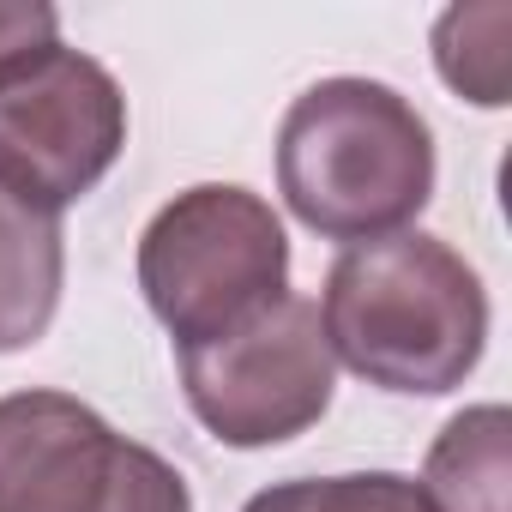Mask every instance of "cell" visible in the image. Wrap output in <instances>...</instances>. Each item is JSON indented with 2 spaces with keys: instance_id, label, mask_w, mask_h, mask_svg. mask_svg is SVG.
I'll return each instance as SVG.
<instances>
[{
  "instance_id": "cell-1",
  "label": "cell",
  "mask_w": 512,
  "mask_h": 512,
  "mask_svg": "<svg viewBox=\"0 0 512 512\" xmlns=\"http://www.w3.org/2000/svg\"><path fill=\"white\" fill-rule=\"evenodd\" d=\"M314 308L332 362L404 398L458 392L488 350V290L464 253L428 229L344 247Z\"/></svg>"
},
{
  "instance_id": "cell-2",
  "label": "cell",
  "mask_w": 512,
  "mask_h": 512,
  "mask_svg": "<svg viewBox=\"0 0 512 512\" xmlns=\"http://www.w3.org/2000/svg\"><path fill=\"white\" fill-rule=\"evenodd\" d=\"M434 127L380 79H320L278 127V193L320 241H380L434 199Z\"/></svg>"
},
{
  "instance_id": "cell-3",
  "label": "cell",
  "mask_w": 512,
  "mask_h": 512,
  "mask_svg": "<svg viewBox=\"0 0 512 512\" xmlns=\"http://www.w3.org/2000/svg\"><path fill=\"white\" fill-rule=\"evenodd\" d=\"M139 290L175 350L217 344L290 296V235L241 181L175 193L139 235Z\"/></svg>"
},
{
  "instance_id": "cell-4",
  "label": "cell",
  "mask_w": 512,
  "mask_h": 512,
  "mask_svg": "<svg viewBox=\"0 0 512 512\" xmlns=\"http://www.w3.org/2000/svg\"><path fill=\"white\" fill-rule=\"evenodd\" d=\"M0 512H193L187 476L73 392L0 398Z\"/></svg>"
},
{
  "instance_id": "cell-5",
  "label": "cell",
  "mask_w": 512,
  "mask_h": 512,
  "mask_svg": "<svg viewBox=\"0 0 512 512\" xmlns=\"http://www.w3.org/2000/svg\"><path fill=\"white\" fill-rule=\"evenodd\" d=\"M181 356V392L199 428L235 452H260L308 434L338 392V362L320 332V308L308 296L272 302L241 332L175 350Z\"/></svg>"
},
{
  "instance_id": "cell-6",
  "label": "cell",
  "mask_w": 512,
  "mask_h": 512,
  "mask_svg": "<svg viewBox=\"0 0 512 512\" xmlns=\"http://www.w3.org/2000/svg\"><path fill=\"white\" fill-rule=\"evenodd\" d=\"M127 151V97L115 73L67 43L0 73V187L61 217Z\"/></svg>"
},
{
  "instance_id": "cell-7",
  "label": "cell",
  "mask_w": 512,
  "mask_h": 512,
  "mask_svg": "<svg viewBox=\"0 0 512 512\" xmlns=\"http://www.w3.org/2000/svg\"><path fill=\"white\" fill-rule=\"evenodd\" d=\"M61 278H67L61 217L0 187V356L31 350L49 332L61 308Z\"/></svg>"
},
{
  "instance_id": "cell-8",
  "label": "cell",
  "mask_w": 512,
  "mask_h": 512,
  "mask_svg": "<svg viewBox=\"0 0 512 512\" xmlns=\"http://www.w3.org/2000/svg\"><path fill=\"white\" fill-rule=\"evenodd\" d=\"M428 512H512V416L506 404L458 410L422 458Z\"/></svg>"
},
{
  "instance_id": "cell-9",
  "label": "cell",
  "mask_w": 512,
  "mask_h": 512,
  "mask_svg": "<svg viewBox=\"0 0 512 512\" xmlns=\"http://www.w3.org/2000/svg\"><path fill=\"white\" fill-rule=\"evenodd\" d=\"M506 37H512V7L506 0H482V7L440 13V25H434V67H440V79L476 109H506V97H512Z\"/></svg>"
},
{
  "instance_id": "cell-10",
  "label": "cell",
  "mask_w": 512,
  "mask_h": 512,
  "mask_svg": "<svg viewBox=\"0 0 512 512\" xmlns=\"http://www.w3.org/2000/svg\"><path fill=\"white\" fill-rule=\"evenodd\" d=\"M241 512H428L416 476L398 470H350V476H296L260 488Z\"/></svg>"
},
{
  "instance_id": "cell-11",
  "label": "cell",
  "mask_w": 512,
  "mask_h": 512,
  "mask_svg": "<svg viewBox=\"0 0 512 512\" xmlns=\"http://www.w3.org/2000/svg\"><path fill=\"white\" fill-rule=\"evenodd\" d=\"M61 43V13L43 0H0V73H13L19 61L43 55Z\"/></svg>"
}]
</instances>
